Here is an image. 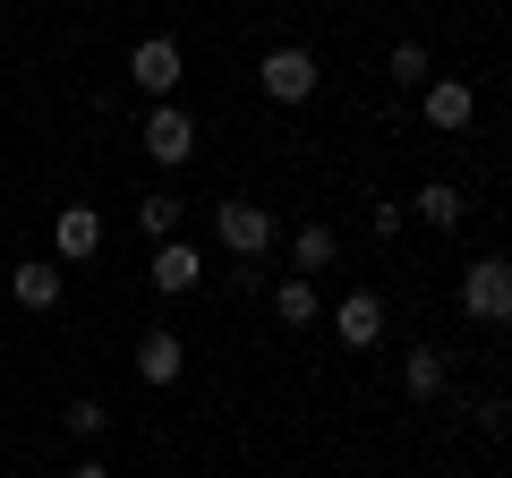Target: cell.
<instances>
[{"mask_svg": "<svg viewBox=\"0 0 512 478\" xmlns=\"http://www.w3.org/2000/svg\"><path fill=\"white\" fill-rule=\"evenodd\" d=\"M453 299H461L470 325H512V257H470L461 282H453Z\"/></svg>", "mask_w": 512, "mask_h": 478, "instance_id": "6da1fadb", "label": "cell"}, {"mask_svg": "<svg viewBox=\"0 0 512 478\" xmlns=\"http://www.w3.org/2000/svg\"><path fill=\"white\" fill-rule=\"evenodd\" d=\"M316 77H325V69H316V52H299V43H274V52L256 60V86H265V103H282V111L308 103Z\"/></svg>", "mask_w": 512, "mask_h": 478, "instance_id": "7a4b0ae2", "label": "cell"}, {"mask_svg": "<svg viewBox=\"0 0 512 478\" xmlns=\"http://www.w3.org/2000/svg\"><path fill=\"white\" fill-rule=\"evenodd\" d=\"M214 239L231 248V257H265V248L282 239V222L265 214V205H248V197H222L214 205Z\"/></svg>", "mask_w": 512, "mask_h": 478, "instance_id": "3957f363", "label": "cell"}, {"mask_svg": "<svg viewBox=\"0 0 512 478\" xmlns=\"http://www.w3.org/2000/svg\"><path fill=\"white\" fill-rule=\"evenodd\" d=\"M180 77H188V52H180L171 35H146L137 52H128V86H146L154 103H171V94H180Z\"/></svg>", "mask_w": 512, "mask_h": 478, "instance_id": "277c9868", "label": "cell"}, {"mask_svg": "<svg viewBox=\"0 0 512 478\" xmlns=\"http://www.w3.org/2000/svg\"><path fill=\"white\" fill-rule=\"evenodd\" d=\"M137 146H146L163 171H180L188 154H197V120H188L180 103H154V111H146V129H137Z\"/></svg>", "mask_w": 512, "mask_h": 478, "instance_id": "5b68a950", "label": "cell"}, {"mask_svg": "<svg viewBox=\"0 0 512 478\" xmlns=\"http://www.w3.org/2000/svg\"><path fill=\"white\" fill-rule=\"evenodd\" d=\"M419 111H427V129L461 137V129L478 120V86H470V77H427V86H419Z\"/></svg>", "mask_w": 512, "mask_h": 478, "instance_id": "8992f818", "label": "cell"}, {"mask_svg": "<svg viewBox=\"0 0 512 478\" xmlns=\"http://www.w3.org/2000/svg\"><path fill=\"white\" fill-rule=\"evenodd\" d=\"M103 214H94V205H60V214H52V257L60 265H94V257H103Z\"/></svg>", "mask_w": 512, "mask_h": 478, "instance_id": "52a82bcc", "label": "cell"}, {"mask_svg": "<svg viewBox=\"0 0 512 478\" xmlns=\"http://www.w3.org/2000/svg\"><path fill=\"white\" fill-rule=\"evenodd\" d=\"M180 368H188V342L171 325H154V333H137V385H180Z\"/></svg>", "mask_w": 512, "mask_h": 478, "instance_id": "ba28073f", "label": "cell"}, {"mask_svg": "<svg viewBox=\"0 0 512 478\" xmlns=\"http://www.w3.org/2000/svg\"><path fill=\"white\" fill-rule=\"evenodd\" d=\"M333 342H342V350H376L384 342V299L376 291H350L342 308H333Z\"/></svg>", "mask_w": 512, "mask_h": 478, "instance_id": "9c48e42d", "label": "cell"}, {"mask_svg": "<svg viewBox=\"0 0 512 478\" xmlns=\"http://www.w3.org/2000/svg\"><path fill=\"white\" fill-rule=\"evenodd\" d=\"M205 282V248H188V239H163V248H154V291L163 299H188Z\"/></svg>", "mask_w": 512, "mask_h": 478, "instance_id": "30bf717a", "label": "cell"}, {"mask_svg": "<svg viewBox=\"0 0 512 478\" xmlns=\"http://www.w3.org/2000/svg\"><path fill=\"white\" fill-rule=\"evenodd\" d=\"M9 291H18V308H60V291H69V265H60V257H26L18 265V274H9Z\"/></svg>", "mask_w": 512, "mask_h": 478, "instance_id": "8fae6325", "label": "cell"}, {"mask_svg": "<svg viewBox=\"0 0 512 478\" xmlns=\"http://www.w3.org/2000/svg\"><path fill=\"white\" fill-rule=\"evenodd\" d=\"M402 214H410V222H427V231H461V214H470V197H461L453 180H427L419 197L402 205Z\"/></svg>", "mask_w": 512, "mask_h": 478, "instance_id": "7c38bea8", "label": "cell"}, {"mask_svg": "<svg viewBox=\"0 0 512 478\" xmlns=\"http://www.w3.org/2000/svg\"><path fill=\"white\" fill-rule=\"evenodd\" d=\"M333 257H342V231H333V222H299V231H291V265H299V274H325V265Z\"/></svg>", "mask_w": 512, "mask_h": 478, "instance_id": "4fadbf2b", "label": "cell"}, {"mask_svg": "<svg viewBox=\"0 0 512 478\" xmlns=\"http://www.w3.org/2000/svg\"><path fill=\"white\" fill-rule=\"evenodd\" d=\"M274 316H282L291 333H299V325H316V316H325V299H316V282H308V274H282V282H274Z\"/></svg>", "mask_w": 512, "mask_h": 478, "instance_id": "5bb4252c", "label": "cell"}, {"mask_svg": "<svg viewBox=\"0 0 512 478\" xmlns=\"http://www.w3.org/2000/svg\"><path fill=\"white\" fill-rule=\"evenodd\" d=\"M180 214H188V205L171 197V188H146V197H137V231H146L154 248H163V239H180Z\"/></svg>", "mask_w": 512, "mask_h": 478, "instance_id": "9a60e30c", "label": "cell"}, {"mask_svg": "<svg viewBox=\"0 0 512 478\" xmlns=\"http://www.w3.org/2000/svg\"><path fill=\"white\" fill-rule=\"evenodd\" d=\"M402 385L419 393V402H436V393H444V350H436V342L402 350Z\"/></svg>", "mask_w": 512, "mask_h": 478, "instance_id": "2e32d148", "label": "cell"}, {"mask_svg": "<svg viewBox=\"0 0 512 478\" xmlns=\"http://www.w3.org/2000/svg\"><path fill=\"white\" fill-rule=\"evenodd\" d=\"M384 77H393V86H410V94H419L427 77H436V60H427V43H393V52H384Z\"/></svg>", "mask_w": 512, "mask_h": 478, "instance_id": "e0dca14e", "label": "cell"}, {"mask_svg": "<svg viewBox=\"0 0 512 478\" xmlns=\"http://www.w3.org/2000/svg\"><path fill=\"white\" fill-rule=\"evenodd\" d=\"M103 419H111L103 402H69V410H60V427H69L77 444H94V436H103Z\"/></svg>", "mask_w": 512, "mask_h": 478, "instance_id": "ac0fdd59", "label": "cell"}, {"mask_svg": "<svg viewBox=\"0 0 512 478\" xmlns=\"http://www.w3.org/2000/svg\"><path fill=\"white\" fill-rule=\"evenodd\" d=\"M69 478H111V461H94V453H86V461H77Z\"/></svg>", "mask_w": 512, "mask_h": 478, "instance_id": "d6986e66", "label": "cell"}, {"mask_svg": "<svg viewBox=\"0 0 512 478\" xmlns=\"http://www.w3.org/2000/svg\"><path fill=\"white\" fill-rule=\"evenodd\" d=\"M504 94H512V69H504Z\"/></svg>", "mask_w": 512, "mask_h": 478, "instance_id": "ffe728a7", "label": "cell"}]
</instances>
